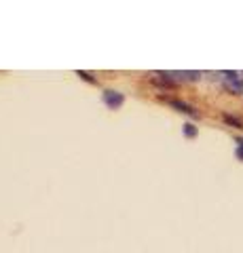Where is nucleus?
Returning <instances> with one entry per match:
<instances>
[{
  "label": "nucleus",
  "mask_w": 243,
  "mask_h": 253,
  "mask_svg": "<svg viewBox=\"0 0 243 253\" xmlns=\"http://www.w3.org/2000/svg\"><path fill=\"white\" fill-rule=\"evenodd\" d=\"M76 76H81L83 81H87V83H91V84H97V78H93V74L85 72V70H76Z\"/></svg>",
  "instance_id": "nucleus-5"
},
{
  "label": "nucleus",
  "mask_w": 243,
  "mask_h": 253,
  "mask_svg": "<svg viewBox=\"0 0 243 253\" xmlns=\"http://www.w3.org/2000/svg\"><path fill=\"white\" fill-rule=\"evenodd\" d=\"M235 154H237L239 161H243V139H237V148H235Z\"/></svg>",
  "instance_id": "nucleus-7"
},
{
  "label": "nucleus",
  "mask_w": 243,
  "mask_h": 253,
  "mask_svg": "<svg viewBox=\"0 0 243 253\" xmlns=\"http://www.w3.org/2000/svg\"><path fill=\"white\" fill-rule=\"evenodd\" d=\"M182 135L188 137V139H193V137H197V126H194L193 123H186L182 126Z\"/></svg>",
  "instance_id": "nucleus-4"
},
{
  "label": "nucleus",
  "mask_w": 243,
  "mask_h": 253,
  "mask_svg": "<svg viewBox=\"0 0 243 253\" xmlns=\"http://www.w3.org/2000/svg\"><path fill=\"white\" fill-rule=\"evenodd\" d=\"M101 101H104L106 108L110 110H119L123 104H125V95L121 91H112V89H106L101 93Z\"/></svg>",
  "instance_id": "nucleus-1"
},
{
  "label": "nucleus",
  "mask_w": 243,
  "mask_h": 253,
  "mask_svg": "<svg viewBox=\"0 0 243 253\" xmlns=\"http://www.w3.org/2000/svg\"><path fill=\"white\" fill-rule=\"evenodd\" d=\"M224 74V84L226 89L233 93H243V78L237 72H222Z\"/></svg>",
  "instance_id": "nucleus-2"
},
{
  "label": "nucleus",
  "mask_w": 243,
  "mask_h": 253,
  "mask_svg": "<svg viewBox=\"0 0 243 253\" xmlns=\"http://www.w3.org/2000/svg\"><path fill=\"white\" fill-rule=\"evenodd\" d=\"M224 121L229 123V125H233V126H243V123L239 121V118H235V116H231V114H224Z\"/></svg>",
  "instance_id": "nucleus-6"
},
{
  "label": "nucleus",
  "mask_w": 243,
  "mask_h": 253,
  "mask_svg": "<svg viewBox=\"0 0 243 253\" xmlns=\"http://www.w3.org/2000/svg\"><path fill=\"white\" fill-rule=\"evenodd\" d=\"M167 104H169L171 108H176L178 112H184V114L193 116V118H197V116H199L197 110H194L191 104H186V101H180V99H167Z\"/></svg>",
  "instance_id": "nucleus-3"
}]
</instances>
